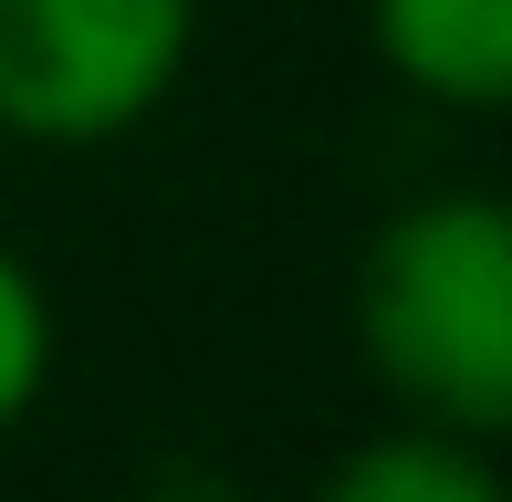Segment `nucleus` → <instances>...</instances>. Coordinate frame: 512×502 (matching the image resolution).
Wrapping results in <instances>:
<instances>
[{"label":"nucleus","mask_w":512,"mask_h":502,"mask_svg":"<svg viewBox=\"0 0 512 502\" xmlns=\"http://www.w3.org/2000/svg\"><path fill=\"white\" fill-rule=\"evenodd\" d=\"M314 502H502V471L481 461V440L387 429V440L345 450V461L314 482Z\"/></svg>","instance_id":"obj_4"},{"label":"nucleus","mask_w":512,"mask_h":502,"mask_svg":"<svg viewBox=\"0 0 512 502\" xmlns=\"http://www.w3.org/2000/svg\"><path fill=\"white\" fill-rule=\"evenodd\" d=\"M147 502H241V492H230L220 471H199V461H178V471H157V492H147Z\"/></svg>","instance_id":"obj_6"},{"label":"nucleus","mask_w":512,"mask_h":502,"mask_svg":"<svg viewBox=\"0 0 512 502\" xmlns=\"http://www.w3.org/2000/svg\"><path fill=\"white\" fill-rule=\"evenodd\" d=\"M42 377H53V304H42L32 262L0 241V429H21V419H32Z\"/></svg>","instance_id":"obj_5"},{"label":"nucleus","mask_w":512,"mask_h":502,"mask_svg":"<svg viewBox=\"0 0 512 502\" xmlns=\"http://www.w3.org/2000/svg\"><path fill=\"white\" fill-rule=\"evenodd\" d=\"M356 346L408 429L502 440L512 419V220L502 199H408L356 262Z\"/></svg>","instance_id":"obj_1"},{"label":"nucleus","mask_w":512,"mask_h":502,"mask_svg":"<svg viewBox=\"0 0 512 502\" xmlns=\"http://www.w3.org/2000/svg\"><path fill=\"white\" fill-rule=\"evenodd\" d=\"M377 53L408 95L492 116L512 95V0H366Z\"/></svg>","instance_id":"obj_3"},{"label":"nucleus","mask_w":512,"mask_h":502,"mask_svg":"<svg viewBox=\"0 0 512 502\" xmlns=\"http://www.w3.org/2000/svg\"><path fill=\"white\" fill-rule=\"evenodd\" d=\"M199 0H0V126L32 147H105L168 105Z\"/></svg>","instance_id":"obj_2"}]
</instances>
